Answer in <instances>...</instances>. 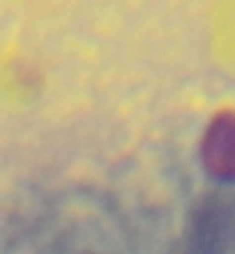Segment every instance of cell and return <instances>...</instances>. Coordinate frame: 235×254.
Here are the masks:
<instances>
[{
    "instance_id": "obj_1",
    "label": "cell",
    "mask_w": 235,
    "mask_h": 254,
    "mask_svg": "<svg viewBox=\"0 0 235 254\" xmlns=\"http://www.w3.org/2000/svg\"><path fill=\"white\" fill-rule=\"evenodd\" d=\"M201 162L210 176L235 181V111H219L201 141Z\"/></svg>"
},
{
    "instance_id": "obj_2",
    "label": "cell",
    "mask_w": 235,
    "mask_h": 254,
    "mask_svg": "<svg viewBox=\"0 0 235 254\" xmlns=\"http://www.w3.org/2000/svg\"><path fill=\"white\" fill-rule=\"evenodd\" d=\"M212 35L224 51L235 56V0H219L212 16Z\"/></svg>"
}]
</instances>
